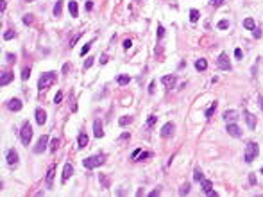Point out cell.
Listing matches in <instances>:
<instances>
[{
	"label": "cell",
	"mask_w": 263,
	"mask_h": 197,
	"mask_svg": "<svg viewBox=\"0 0 263 197\" xmlns=\"http://www.w3.org/2000/svg\"><path fill=\"white\" fill-rule=\"evenodd\" d=\"M104 161H106V156L102 152L95 154V156H90V158H84L82 160V165L86 168H95V167H100V165H104Z\"/></svg>",
	"instance_id": "cell-1"
},
{
	"label": "cell",
	"mask_w": 263,
	"mask_h": 197,
	"mask_svg": "<svg viewBox=\"0 0 263 197\" xmlns=\"http://www.w3.org/2000/svg\"><path fill=\"white\" fill-rule=\"evenodd\" d=\"M258 154H260V145H258L256 142H251V143H247V147H245V154H243L245 161H247V163L254 161V160L258 158Z\"/></svg>",
	"instance_id": "cell-2"
},
{
	"label": "cell",
	"mask_w": 263,
	"mask_h": 197,
	"mask_svg": "<svg viewBox=\"0 0 263 197\" xmlns=\"http://www.w3.org/2000/svg\"><path fill=\"white\" fill-rule=\"evenodd\" d=\"M54 81H56V73H54V72L41 73V77H40V81H38V90L43 91V90H45V88H49Z\"/></svg>",
	"instance_id": "cell-3"
},
{
	"label": "cell",
	"mask_w": 263,
	"mask_h": 197,
	"mask_svg": "<svg viewBox=\"0 0 263 197\" xmlns=\"http://www.w3.org/2000/svg\"><path fill=\"white\" fill-rule=\"evenodd\" d=\"M20 138H21V143H23V145H29V143H31V138H32V125L29 124V122H25L23 127H21Z\"/></svg>",
	"instance_id": "cell-4"
},
{
	"label": "cell",
	"mask_w": 263,
	"mask_h": 197,
	"mask_svg": "<svg viewBox=\"0 0 263 197\" xmlns=\"http://www.w3.org/2000/svg\"><path fill=\"white\" fill-rule=\"evenodd\" d=\"M47 147H49V136H47V134H43V136H40L38 143H36L34 152H36V154H41V152H45V151H47Z\"/></svg>",
	"instance_id": "cell-5"
},
{
	"label": "cell",
	"mask_w": 263,
	"mask_h": 197,
	"mask_svg": "<svg viewBox=\"0 0 263 197\" xmlns=\"http://www.w3.org/2000/svg\"><path fill=\"white\" fill-rule=\"evenodd\" d=\"M226 131L229 133V136H233V138H242V129L238 127V124L236 122H231V124H228V127H226Z\"/></svg>",
	"instance_id": "cell-6"
},
{
	"label": "cell",
	"mask_w": 263,
	"mask_h": 197,
	"mask_svg": "<svg viewBox=\"0 0 263 197\" xmlns=\"http://www.w3.org/2000/svg\"><path fill=\"white\" fill-rule=\"evenodd\" d=\"M217 66L222 68V70H231V63H229V59H228V54L222 52L220 56H218V59H217Z\"/></svg>",
	"instance_id": "cell-7"
},
{
	"label": "cell",
	"mask_w": 263,
	"mask_h": 197,
	"mask_svg": "<svg viewBox=\"0 0 263 197\" xmlns=\"http://www.w3.org/2000/svg\"><path fill=\"white\" fill-rule=\"evenodd\" d=\"M6 106H7V110H9V111H20L21 106H23V102H21L20 99H16V97H14V99H9V101H7Z\"/></svg>",
	"instance_id": "cell-8"
},
{
	"label": "cell",
	"mask_w": 263,
	"mask_h": 197,
	"mask_svg": "<svg viewBox=\"0 0 263 197\" xmlns=\"http://www.w3.org/2000/svg\"><path fill=\"white\" fill-rule=\"evenodd\" d=\"M34 117H36V124H38V125H43L45 122H47V113H45L43 108H36Z\"/></svg>",
	"instance_id": "cell-9"
},
{
	"label": "cell",
	"mask_w": 263,
	"mask_h": 197,
	"mask_svg": "<svg viewBox=\"0 0 263 197\" xmlns=\"http://www.w3.org/2000/svg\"><path fill=\"white\" fill-rule=\"evenodd\" d=\"M93 134L97 138H102L104 136V129H102V120L100 118H95L93 120Z\"/></svg>",
	"instance_id": "cell-10"
},
{
	"label": "cell",
	"mask_w": 263,
	"mask_h": 197,
	"mask_svg": "<svg viewBox=\"0 0 263 197\" xmlns=\"http://www.w3.org/2000/svg\"><path fill=\"white\" fill-rule=\"evenodd\" d=\"M161 82H163L165 88H176L177 77H176V75H163V77H161Z\"/></svg>",
	"instance_id": "cell-11"
},
{
	"label": "cell",
	"mask_w": 263,
	"mask_h": 197,
	"mask_svg": "<svg viewBox=\"0 0 263 197\" xmlns=\"http://www.w3.org/2000/svg\"><path fill=\"white\" fill-rule=\"evenodd\" d=\"M174 129H176L174 122H168V124H165V125H163V129H161V136H163V138H170L172 134H174Z\"/></svg>",
	"instance_id": "cell-12"
},
{
	"label": "cell",
	"mask_w": 263,
	"mask_h": 197,
	"mask_svg": "<svg viewBox=\"0 0 263 197\" xmlns=\"http://www.w3.org/2000/svg\"><path fill=\"white\" fill-rule=\"evenodd\" d=\"M72 174H73V167H72V163H64V167H63V174H61V179L64 181H68L72 177Z\"/></svg>",
	"instance_id": "cell-13"
},
{
	"label": "cell",
	"mask_w": 263,
	"mask_h": 197,
	"mask_svg": "<svg viewBox=\"0 0 263 197\" xmlns=\"http://www.w3.org/2000/svg\"><path fill=\"white\" fill-rule=\"evenodd\" d=\"M6 161H7V165H16V163H18V152H16L14 149L7 151V154H6Z\"/></svg>",
	"instance_id": "cell-14"
},
{
	"label": "cell",
	"mask_w": 263,
	"mask_h": 197,
	"mask_svg": "<svg viewBox=\"0 0 263 197\" xmlns=\"http://www.w3.org/2000/svg\"><path fill=\"white\" fill-rule=\"evenodd\" d=\"M13 81V72L11 70H4V72L0 73V86H6V84H9Z\"/></svg>",
	"instance_id": "cell-15"
},
{
	"label": "cell",
	"mask_w": 263,
	"mask_h": 197,
	"mask_svg": "<svg viewBox=\"0 0 263 197\" xmlns=\"http://www.w3.org/2000/svg\"><path fill=\"white\" fill-rule=\"evenodd\" d=\"M243 117H245V122H247V125H249L251 131H252V129H256V118H254L252 113H249V111L245 110V111H243Z\"/></svg>",
	"instance_id": "cell-16"
},
{
	"label": "cell",
	"mask_w": 263,
	"mask_h": 197,
	"mask_svg": "<svg viewBox=\"0 0 263 197\" xmlns=\"http://www.w3.org/2000/svg\"><path fill=\"white\" fill-rule=\"evenodd\" d=\"M224 120H226L228 124H231V122H236V120H238V113H236L235 110H228L226 113H224Z\"/></svg>",
	"instance_id": "cell-17"
},
{
	"label": "cell",
	"mask_w": 263,
	"mask_h": 197,
	"mask_svg": "<svg viewBox=\"0 0 263 197\" xmlns=\"http://www.w3.org/2000/svg\"><path fill=\"white\" fill-rule=\"evenodd\" d=\"M54 170H56V167H54V165H52L49 170H47V177H45L47 188H52V185H54Z\"/></svg>",
	"instance_id": "cell-18"
},
{
	"label": "cell",
	"mask_w": 263,
	"mask_h": 197,
	"mask_svg": "<svg viewBox=\"0 0 263 197\" xmlns=\"http://www.w3.org/2000/svg\"><path fill=\"white\" fill-rule=\"evenodd\" d=\"M68 11H70V16H73V18H77L79 16L77 2H75V0H70V2H68Z\"/></svg>",
	"instance_id": "cell-19"
},
{
	"label": "cell",
	"mask_w": 263,
	"mask_h": 197,
	"mask_svg": "<svg viewBox=\"0 0 263 197\" xmlns=\"http://www.w3.org/2000/svg\"><path fill=\"white\" fill-rule=\"evenodd\" d=\"M88 134H86V133H81V134H79V138H77V145H79V149H84L86 145H88Z\"/></svg>",
	"instance_id": "cell-20"
},
{
	"label": "cell",
	"mask_w": 263,
	"mask_h": 197,
	"mask_svg": "<svg viewBox=\"0 0 263 197\" xmlns=\"http://www.w3.org/2000/svg\"><path fill=\"white\" fill-rule=\"evenodd\" d=\"M243 27L247 30H254L256 29V22H254L252 18H245V20H243Z\"/></svg>",
	"instance_id": "cell-21"
},
{
	"label": "cell",
	"mask_w": 263,
	"mask_h": 197,
	"mask_svg": "<svg viewBox=\"0 0 263 197\" xmlns=\"http://www.w3.org/2000/svg\"><path fill=\"white\" fill-rule=\"evenodd\" d=\"M200 185H202V192H204V194H208L209 190H213V183L209 181V179H202Z\"/></svg>",
	"instance_id": "cell-22"
},
{
	"label": "cell",
	"mask_w": 263,
	"mask_h": 197,
	"mask_svg": "<svg viewBox=\"0 0 263 197\" xmlns=\"http://www.w3.org/2000/svg\"><path fill=\"white\" fill-rule=\"evenodd\" d=\"M63 0H57L56 6H54V16H61V13H63Z\"/></svg>",
	"instance_id": "cell-23"
},
{
	"label": "cell",
	"mask_w": 263,
	"mask_h": 197,
	"mask_svg": "<svg viewBox=\"0 0 263 197\" xmlns=\"http://www.w3.org/2000/svg\"><path fill=\"white\" fill-rule=\"evenodd\" d=\"M206 66H208V61H206V59H197V61H195V68H197L199 72L206 70Z\"/></svg>",
	"instance_id": "cell-24"
},
{
	"label": "cell",
	"mask_w": 263,
	"mask_h": 197,
	"mask_svg": "<svg viewBox=\"0 0 263 197\" xmlns=\"http://www.w3.org/2000/svg\"><path fill=\"white\" fill-rule=\"evenodd\" d=\"M129 81H131V77H129V75H116V82H118L120 86H125V84H129Z\"/></svg>",
	"instance_id": "cell-25"
},
{
	"label": "cell",
	"mask_w": 263,
	"mask_h": 197,
	"mask_svg": "<svg viewBox=\"0 0 263 197\" xmlns=\"http://www.w3.org/2000/svg\"><path fill=\"white\" fill-rule=\"evenodd\" d=\"M149 158H152V152L150 151H142L140 156L136 158V161H145V160H149Z\"/></svg>",
	"instance_id": "cell-26"
},
{
	"label": "cell",
	"mask_w": 263,
	"mask_h": 197,
	"mask_svg": "<svg viewBox=\"0 0 263 197\" xmlns=\"http://www.w3.org/2000/svg\"><path fill=\"white\" fill-rule=\"evenodd\" d=\"M199 16H200L199 9H192V11H190V22H192V23H197Z\"/></svg>",
	"instance_id": "cell-27"
},
{
	"label": "cell",
	"mask_w": 263,
	"mask_h": 197,
	"mask_svg": "<svg viewBox=\"0 0 263 197\" xmlns=\"http://www.w3.org/2000/svg\"><path fill=\"white\" fill-rule=\"evenodd\" d=\"M99 181L102 188H109V179L106 177V174H99Z\"/></svg>",
	"instance_id": "cell-28"
},
{
	"label": "cell",
	"mask_w": 263,
	"mask_h": 197,
	"mask_svg": "<svg viewBox=\"0 0 263 197\" xmlns=\"http://www.w3.org/2000/svg\"><path fill=\"white\" fill-rule=\"evenodd\" d=\"M202 179H204V176H202V172H200V168H195V170H193V181H202Z\"/></svg>",
	"instance_id": "cell-29"
},
{
	"label": "cell",
	"mask_w": 263,
	"mask_h": 197,
	"mask_svg": "<svg viewBox=\"0 0 263 197\" xmlns=\"http://www.w3.org/2000/svg\"><path fill=\"white\" fill-rule=\"evenodd\" d=\"M131 122H133V117H120V120H118L120 125H129Z\"/></svg>",
	"instance_id": "cell-30"
},
{
	"label": "cell",
	"mask_w": 263,
	"mask_h": 197,
	"mask_svg": "<svg viewBox=\"0 0 263 197\" xmlns=\"http://www.w3.org/2000/svg\"><path fill=\"white\" fill-rule=\"evenodd\" d=\"M92 45H93V41H88V43H86L84 47L81 49V56H86V54L90 52V49H92Z\"/></svg>",
	"instance_id": "cell-31"
},
{
	"label": "cell",
	"mask_w": 263,
	"mask_h": 197,
	"mask_svg": "<svg viewBox=\"0 0 263 197\" xmlns=\"http://www.w3.org/2000/svg\"><path fill=\"white\" fill-rule=\"evenodd\" d=\"M215 110H217V102H213V104H211V108H209V110H206V113H204V115H206V118H211V115L215 113Z\"/></svg>",
	"instance_id": "cell-32"
},
{
	"label": "cell",
	"mask_w": 263,
	"mask_h": 197,
	"mask_svg": "<svg viewBox=\"0 0 263 197\" xmlns=\"http://www.w3.org/2000/svg\"><path fill=\"white\" fill-rule=\"evenodd\" d=\"M217 27H218L220 30H226V29H229V22H228V20H220Z\"/></svg>",
	"instance_id": "cell-33"
},
{
	"label": "cell",
	"mask_w": 263,
	"mask_h": 197,
	"mask_svg": "<svg viewBox=\"0 0 263 197\" xmlns=\"http://www.w3.org/2000/svg\"><path fill=\"white\" fill-rule=\"evenodd\" d=\"M29 77H31V68H29V66H25V68H23V72H21V79L27 81Z\"/></svg>",
	"instance_id": "cell-34"
},
{
	"label": "cell",
	"mask_w": 263,
	"mask_h": 197,
	"mask_svg": "<svg viewBox=\"0 0 263 197\" xmlns=\"http://www.w3.org/2000/svg\"><path fill=\"white\" fill-rule=\"evenodd\" d=\"M34 22V16L31 15V13H29V15H25L23 16V23H25V25H31V23Z\"/></svg>",
	"instance_id": "cell-35"
},
{
	"label": "cell",
	"mask_w": 263,
	"mask_h": 197,
	"mask_svg": "<svg viewBox=\"0 0 263 197\" xmlns=\"http://www.w3.org/2000/svg\"><path fill=\"white\" fill-rule=\"evenodd\" d=\"M57 143H59V140H57V138L50 140V152H54V151L57 149Z\"/></svg>",
	"instance_id": "cell-36"
},
{
	"label": "cell",
	"mask_w": 263,
	"mask_h": 197,
	"mask_svg": "<svg viewBox=\"0 0 263 197\" xmlns=\"http://www.w3.org/2000/svg\"><path fill=\"white\" fill-rule=\"evenodd\" d=\"M16 36V34H14V30H6V32H4V40H13V38Z\"/></svg>",
	"instance_id": "cell-37"
},
{
	"label": "cell",
	"mask_w": 263,
	"mask_h": 197,
	"mask_svg": "<svg viewBox=\"0 0 263 197\" xmlns=\"http://www.w3.org/2000/svg\"><path fill=\"white\" fill-rule=\"evenodd\" d=\"M224 2H226V0H209V4H211L213 7H220V6H224Z\"/></svg>",
	"instance_id": "cell-38"
},
{
	"label": "cell",
	"mask_w": 263,
	"mask_h": 197,
	"mask_svg": "<svg viewBox=\"0 0 263 197\" xmlns=\"http://www.w3.org/2000/svg\"><path fill=\"white\" fill-rule=\"evenodd\" d=\"M156 120H157V117H154V115H150V117L147 118V125H149V127H152V125L156 124Z\"/></svg>",
	"instance_id": "cell-39"
},
{
	"label": "cell",
	"mask_w": 263,
	"mask_h": 197,
	"mask_svg": "<svg viewBox=\"0 0 263 197\" xmlns=\"http://www.w3.org/2000/svg\"><path fill=\"white\" fill-rule=\"evenodd\" d=\"M163 34H165V27L163 25H157V40H161Z\"/></svg>",
	"instance_id": "cell-40"
},
{
	"label": "cell",
	"mask_w": 263,
	"mask_h": 197,
	"mask_svg": "<svg viewBox=\"0 0 263 197\" xmlns=\"http://www.w3.org/2000/svg\"><path fill=\"white\" fill-rule=\"evenodd\" d=\"M61 101H63V91H57V93H56V97H54V102H56V104H59Z\"/></svg>",
	"instance_id": "cell-41"
},
{
	"label": "cell",
	"mask_w": 263,
	"mask_h": 197,
	"mask_svg": "<svg viewBox=\"0 0 263 197\" xmlns=\"http://www.w3.org/2000/svg\"><path fill=\"white\" fill-rule=\"evenodd\" d=\"M188 192H190V183H185V185H183V188H181V194H183V195H186Z\"/></svg>",
	"instance_id": "cell-42"
},
{
	"label": "cell",
	"mask_w": 263,
	"mask_h": 197,
	"mask_svg": "<svg viewBox=\"0 0 263 197\" xmlns=\"http://www.w3.org/2000/svg\"><path fill=\"white\" fill-rule=\"evenodd\" d=\"M92 65H93V58H88L84 61V70H88V68H92Z\"/></svg>",
	"instance_id": "cell-43"
},
{
	"label": "cell",
	"mask_w": 263,
	"mask_h": 197,
	"mask_svg": "<svg viewBox=\"0 0 263 197\" xmlns=\"http://www.w3.org/2000/svg\"><path fill=\"white\" fill-rule=\"evenodd\" d=\"M235 58H236V59H242V58H243L242 49H235Z\"/></svg>",
	"instance_id": "cell-44"
},
{
	"label": "cell",
	"mask_w": 263,
	"mask_h": 197,
	"mask_svg": "<svg viewBox=\"0 0 263 197\" xmlns=\"http://www.w3.org/2000/svg\"><path fill=\"white\" fill-rule=\"evenodd\" d=\"M252 36L256 38V40H258V38H261V30H260V29H258V27H256V29L252 30Z\"/></svg>",
	"instance_id": "cell-45"
},
{
	"label": "cell",
	"mask_w": 263,
	"mask_h": 197,
	"mask_svg": "<svg viewBox=\"0 0 263 197\" xmlns=\"http://www.w3.org/2000/svg\"><path fill=\"white\" fill-rule=\"evenodd\" d=\"M131 45H133V41H131V40H125V41H124V49L129 50V49H131Z\"/></svg>",
	"instance_id": "cell-46"
},
{
	"label": "cell",
	"mask_w": 263,
	"mask_h": 197,
	"mask_svg": "<svg viewBox=\"0 0 263 197\" xmlns=\"http://www.w3.org/2000/svg\"><path fill=\"white\" fill-rule=\"evenodd\" d=\"M84 7H86V11L90 13V11H92V7H93V2H92V0H88V2H86V6H84Z\"/></svg>",
	"instance_id": "cell-47"
},
{
	"label": "cell",
	"mask_w": 263,
	"mask_h": 197,
	"mask_svg": "<svg viewBox=\"0 0 263 197\" xmlns=\"http://www.w3.org/2000/svg\"><path fill=\"white\" fill-rule=\"evenodd\" d=\"M99 61H100V65H106V63H107V56H106V54H102Z\"/></svg>",
	"instance_id": "cell-48"
},
{
	"label": "cell",
	"mask_w": 263,
	"mask_h": 197,
	"mask_svg": "<svg viewBox=\"0 0 263 197\" xmlns=\"http://www.w3.org/2000/svg\"><path fill=\"white\" fill-rule=\"evenodd\" d=\"M0 11H2V13L6 11V0H0Z\"/></svg>",
	"instance_id": "cell-49"
},
{
	"label": "cell",
	"mask_w": 263,
	"mask_h": 197,
	"mask_svg": "<svg viewBox=\"0 0 263 197\" xmlns=\"http://www.w3.org/2000/svg\"><path fill=\"white\" fill-rule=\"evenodd\" d=\"M79 38H81V32H79L77 36H75V38H73V40H72V43H70V47H73V45L77 43V40H79Z\"/></svg>",
	"instance_id": "cell-50"
},
{
	"label": "cell",
	"mask_w": 263,
	"mask_h": 197,
	"mask_svg": "<svg viewBox=\"0 0 263 197\" xmlns=\"http://www.w3.org/2000/svg\"><path fill=\"white\" fill-rule=\"evenodd\" d=\"M206 195H211V197H217L218 195V194H217V192H215V190H209V192H208Z\"/></svg>",
	"instance_id": "cell-51"
},
{
	"label": "cell",
	"mask_w": 263,
	"mask_h": 197,
	"mask_svg": "<svg viewBox=\"0 0 263 197\" xmlns=\"http://www.w3.org/2000/svg\"><path fill=\"white\" fill-rule=\"evenodd\" d=\"M249 183H251V185H254V183H256V177H254L252 174L249 176Z\"/></svg>",
	"instance_id": "cell-52"
},
{
	"label": "cell",
	"mask_w": 263,
	"mask_h": 197,
	"mask_svg": "<svg viewBox=\"0 0 263 197\" xmlns=\"http://www.w3.org/2000/svg\"><path fill=\"white\" fill-rule=\"evenodd\" d=\"M149 195H152V197H156V195H159V190H152V192H150Z\"/></svg>",
	"instance_id": "cell-53"
},
{
	"label": "cell",
	"mask_w": 263,
	"mask_h": 197,
	"mask_svg": "<svg viewBox=\"0 0 263 197\" xmlns=\"http://www.w3.org/2000/svg\"><path fill=\"white\" fill-rule=\"evenodd\" d=\"M6 58L9 59V61H11V63H13V61H14V54H7Z\"/></svg>",
	"instance_id": "cell-54"
},
{
	"label": "cell",
	"mask_w": 263,
	"mask_h": 197,
	"mask_svg": "<svg viewBox=\"0 0 263 197\" xmlns=\"http://www.w3.org/2000/svg\"><path fill=\"white\" fill-rule=\"evenodd\" d=\"M260 108H261V111H263V95H260Z\"/></svg>",
	"instance_id": "cell-55"
},
{
	"label": "cell",
	"mask_w": 263,
	"mask_h": 197,
	"mask_svg": "<svg viewBox=\"0 0 263 197\" xmlns=\"http://www.w3.org/2000/svg\"><path fill=\"white\" fill-rule=\"evenodd\" d=\"M23 2H34V0H23Z\"/></svg>",
	"instance_id": "cell-56"
},
{
	"label": "cell",
	"mask_w": 263,
	"mask_h": 197,
	"mask_svg": "<svg viewBox=\"0 0 263 197\" xmlns=\"http://www.w3.org/2000/svg\"><path fill=\"white\" fill-rule=\"evenodd\" d=\"M261 174H263V167H261Z\"/></svg>",
	"instance_id": "cell-57"
}]
</instances>
